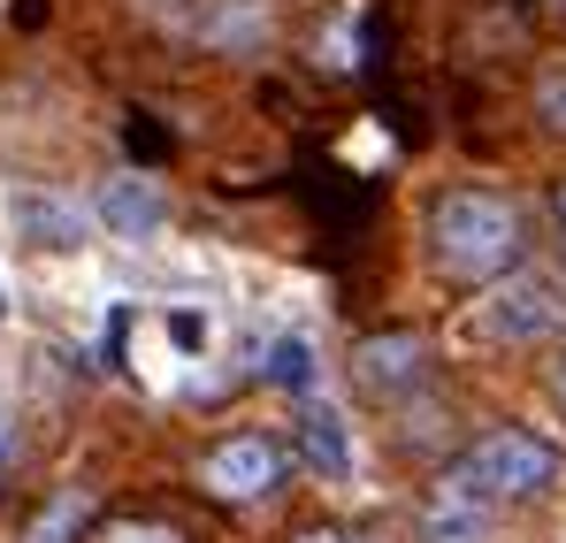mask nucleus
Instances as JSON below:
<instances>
[{"mask_svg": "<svg viewBox=\"0 0 566 543\" xmlns=\"http://www.w3.org/2000/svg\"><path fill=\"white\" fill-rule=\"evenodd\" d=\"M552 207H559V222H566V184H559V191H552Z\"/></svg>", "mask_w": 566, "mask_h": 543, "instance_id": "dca6fc26", "label": "nucleus"}, {"mask_svg": "<svg viewBox=\"0 0 566 543\" xmlns=\"http://www.w3.org/2000/svg\"><path fill=\"white\" fill-rule=\"evenodd\" d=\"M15 230H23L31 246L77 253V246H85V207H70V199H54V191H23V199H15Z\"/></svg>", "mask_w": 566, "mask_h": 543, "instance_id": "1a4fd4ad", "label": "nucleus"}, {"mask_svg": "<svg viewBox=\"0 0 566 543\" xmlns=\"http://www.w3.org/2000/svg\"><path fill=\"white\" fill-rule=\"evenodd\" d=\"M353 383H360L368 398H406V390H421V383H429V337H413V330L360 337V345H353Z\"/></svg>", "mask_w": 566, "mask_h": 543, "instance_id": "423d86ee", "label": "nucleus"}, {"mask_svg": "<svg viewBox=\"0 0 566 543\" xmlns=\"http://www.w3.org/2000/svg\"><path fill=\"white\" fill-rule=\"evenodd\" d=\"M93 215L107 222V230H115V238H154V230L169 222V199H161V184H154V177L123 169V177H107V184H99Z\"/></svg>", "mask_w": 566, "mask_h": 543, "instance_id": "0eeeda50", "label": "nucleus"}, {"mask_svg": "<svg viewBox=\"0 0 566 543\" xmlns=\"http://www.w3.org/2000/svg\"><path fill=\"white\" fill-rule=\"evenodd\" d=\"M552 390H559V406H566V353H559V367H552Z\"/></svg>", "mask_w": 566, "mask_h": 543, "instance_id": "2eb2a0df", "label": "nucleus"}, {"mask_svg": "<svg viewBox=\"0 0 566 543\" xmlns=\"http://www.w3.org/2000/svg\"><path fill=\"white\" fill-rule=\"evenodd\" d=\"M199 482L222 505H261V498H276V482H283V445L269 429H238V437H222L214 452L199 459Z\"/></svg>", "mask_w": 566, "mask_h": 543, "instance_id": "20e7f679", "label": "nucleus"}, {"mask_svg": "<svg viewBox=\"0 0 566 543\" xmlns=\"http://www.w3.org/2000/svg\"><path fill=\"white\" fill-rule=\"evenodd\" d=\"M552 8H566V0H552Z\"/></svg>", "mask_w": 566, "mask_h": 543, "instance_id": "f3484780", "label": "nucleus"}, {"mask_svg": "<svg viewBox=\"0 0 566 543\" xmlns=\"http://www.w3.org/2000/svg\"><path fill=\"white\" fill-rule=\"evenodd\" d=\"M521 253H528V222L513 191L460 184L429 207V261L444 283H497L521 269Z\"/></svg>", "mask_w": 566, "mask_h": 543, "instance_id": "f257e3e1", "label": "nucleus"}, {"mask_svg": "<svg viewBox=\"0 0 566 543\" xmlns=\"http://www.w3.org/2000/svg\"><path fill=\"white\" fill-rule=\"evenodd\" d=\"M85 521V498L77 490H62L54 498V513H39V529H31V543H70V529Z\"/></svg>", "mask_w": 566, "mask_h": 543, "instance_id": "9b49d317", "label": "nucleus"}, {"mask_svg": "<svg viewBox=\"0 0 566 543\" xmlns=\"http://www.w3.org/2000/svg\"><path fill=\"white\" fill-rule=\"evenodd\" d=\"M269 383L276 390H314V345L306 337H276L269 345Z\"/></svg>", "mask_w": 566, "mask_h": 543, "instance_id": "9d476101", "label": "nucleus"}, {"mask_svg": "<svg viewBox=\"0 0 566 543\" xmlns=\"http://www.w3.org/2000/svg\"><path fill=\"white\" fill-rule=\"evenodd\" d=\"M559 445H544L536 429H482L468 452L452 459V474L482 490L490 505H521V498H544L559 482Z\"/></svg>", "mask_w": 566, "mask_h": 543, "instance_id": "f03ea898", "label": "nucleus"}, {"mask_svg": "<svg viewBox=\"0 0 566 543\" xmlns=\"http://www.w3.org/2000/svg\"><path fill=\"white\" fill-rule=\"evenodd\" d=\"M0 314H8V306H0Z\"/></svg>", "mask_w": 566, "mask_h": 543, "instance_id": "a211bd4d", "label": "nucleus"}, {"mask_svg": "<svg viewBox=\"0 0 566 543\" xmlns=\"http://www.w3.org/2000/svg\"><path fill=\"white\" fill-rule=\"evenodd\" d=\"M536 123L566 138V70H544V77H536Z\"/></svg>", "mask_w": 566, "mask_h": 543, "instance_id": "f8f14e48", "label": "nucleus"}, {"mask_svg": "<svg viewBox=\"0 0 566 543\" xmlns=\"http://www.w3.org/2000/svg\"><path fill=\"white\" fill-rule=\"evenodd\" d=\"M298 543H368V536H345V529H306Z\"/></svg>", "mask_w": 566, "mask_h": 543, "instance_id": "4468645a", "label": "nucleus"}, {"mask_svg": "<svg viewBox=\"0 0 566 543\" xmlns=\"http://www.w3.org/2000/svg\"><path fill=\"white\" fill-rule=\"evenodd\" d=\"M107 543H177V536H169V529H115Z\"/></svg>", "mask_w": 566, "mask_h": 543, "instance_id": "ddd939ff", "label": "nucleus"}, {"mask_svg": "<svg viewBox=\"0 0 566 543\" xmlns=\"http://www.w3.org/2000/svg\"><path fill=\"white\" fill-rule=\"evenodd\" d=\"M559 322H566V291L536 269L497 275V291L474 306V337H482V345H536V337H552Z\"/></svg>", "mask_w": 566, "mask_h": 543, "instance_id": "7ed1b4c3", "label": "nucleus"}, {"mask_svg": "<svg viewBox=\"0 0 566 543\" xmlns=\"http://www.w3.org/2000/svg\"><path fill=\"white\" fill-rule=\"evenodd\" d=\"M298 452H306L314 474L345 482V474H353V429H345V414L322 406V398H306V414H298Z\"/></svg>", "mask_w": 566, "mask_h": 543, "instance_id": "6e6552de", "label": "nucleus"}, {"mask_svg": "<svg viewBox=\"0 0 566 543\" xmlns=\"http://www.w3.org/2000/svg\"><path fill=\"white\" fill-rule=\"evenodd\" d=\"M497 513H505V505H490L482 490H468V482L444 467V482H437L429 505L413 513V536L421 543H497Z\"/></svg>", "mask_w": 566, "mask_h": 543, "instance_id": "39448f33", "label": "nucleus"}]
</instances>
